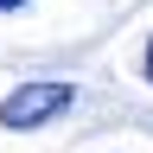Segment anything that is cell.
Instances as JSON below:
<instances>
[{
	"instance_id": "obj_1",
	"label": "cell",
	"mask_w": 153,
	"mask_h": 153,
	"mask_svg": "<svg viewBox=\"0 0 153 153\" xmlns=\"http://www.w3.org/2000/svg\"><path fill=\"white\" fill-rule=\"evenodd\" d=\"M76 102V89L64 76H32V83H19L13 96H0V128H45L51 115H64Z\"/></svg>"
},
{
	"instance_id": "obj_2",
	"label": "cell",
	"mask_w": 153,
	"mask_h": 153,
	"mask_svg": "<svg viewBox=\"0 0 153 153\" xmlns=\"http://www.w3.org/2000/svg\"><path fill=\"white\" fill-rule=\"evenodd\" d=\"M147 83H153V38H147Z\"/></svg>"
},
{
	"instance_id": "obj_3",
	"label": "cell",
	"mask_w": 153,
	"mask_h": 153,
	"mask_svg": "<svg viewBox=\"0 0 153 153\" xmlns=\"http://www.w3.org/2000/svg\"><path fill=\"white\" fill-rule=\"evenodd\" d=\"M13 7H26V0H0V13H13Z\"/></svg>"
}]
</instances>
